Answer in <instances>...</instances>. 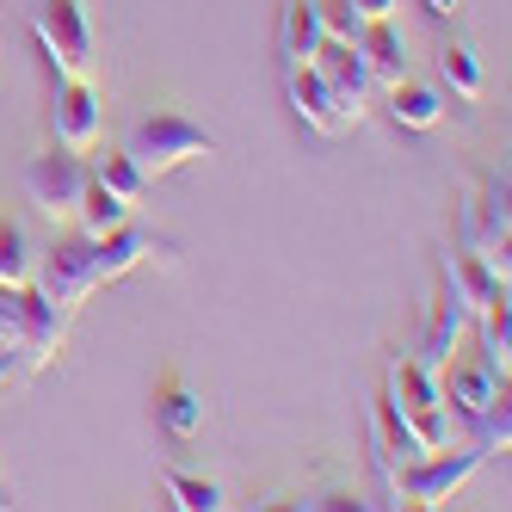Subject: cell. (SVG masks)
Masks as SVG:
<instances>
[{
	"instance_id": "6da1fadb",
	"label": "cell",
	"mask_w": 512,
	"mask_h": 512,
	"mask_svg": "<svg viewBox=\"0 0 512 512\" xmlns=\"http://www.w3.org/2000/svg\"><path fill=\"white\" fill-rule=\"evenodd\" d=\"M149 253H155V235H142V229H130V223L112 229V235H81V229H75V235L50 241V253H38V272H31V284H38L62 315H75L99 284L136 272Z\"/></svg>"
},
{
	"instance_id": "7a4b0ae2",
	"label": "cell",
	"mask_w": 512,
	"mask_h": 512,
	"mask_svg": "<svg viewBox=\"0 0 512 512\" xmlns=\"http://www.w3.org/2000/svg\"><path fill=\"white\" fill-rule=\"evenodd\" d=\"M62 327L68 315L38 284H0V346H13L25 364H50L62 346Z\"/></svg>"
},
{
	"instance_id": "3957f363",
	"label": "cell",
	"mask_w": 512,
	"mask_h": 512,
	"mask_svg": "<svg viewBox=\"0 0 512 512\" xmlns=\"http://www.w3.org/2000/svg\"><path fill=\"white\" fill-rule=\"evenodd\" d=\"M124 155L155 179V173H173V167H186V161L216 155V142H210V130L192 124L186 112H149V118H136V124H130Z\"/></svg>"
},
{
	"instance_id": "277c9868",
	"label": "cell",
	"mask_w": 512,
	"mask_h": 512,
	"mask_svg": "<svg viewBox=\"0 0 512 512\" xmlns=\"http://www.w3.org/2000/svg\"><path fill=\"white\" fill-rule=\"evenodd\" d=\"M482 463H488V451L475 445V438H469V445H445V451H420L414 463L395 469L389 494H395V506L401 500H408V506H445Z\"/></svg>"
},
{
	"instance_id": "5b68a950",
	"label": "cell",
	"mask_w": 512,
	"mask_h": 512,
	"mask_svg": "<svg viewBox=\"0 0 512 512\" xmlns=\"http://www.w3.org/2000/svg\"><path fill=\"white\" fill-rule=\"evenodd\" d=\"M31 25H38V44H44L56 75H93L87 0H38V7H31Z\"/></svg>"
},
{
	"instance_id": "8992f818",
	"label": "cell",
	"mask_w": 512,
	"mask_h": 512,
	"mask_svg": "<svg viewBox=\"0 0 512 512\" xmlns=\"http://www.w3.org/2000/svg\"><path fill=\"white\" fill-rule=\"evenodd\" d=\"M25 192H31V204H38L44 216H56V223H75V204H81V192H87V155H75V149H44V155H31V167H25Z\"/></svg>"
},
{
	"instance_id": "52a82bcc",
	"label": "cell",
	"mask_w": 512,
	"mask_h": 512,
	"mask_svg": "<svg viewBox=\"0 0 512 512\" xmlns=\"http://www.w3.org/2000/svg\"><path fill=\"white\" fill-rule=\"evenodd\" d=\"M50 130H56L62 149H75V155H93V149H99V136H105V105H99V93H93L87 75H62V81H56Z\"/></svg>"
},
{
	"instance_id": "ba28073f",
	"label": "cell",
	"mask_w": 512,
	"mask_h": 512,
	"mask_svg": "<svg viewBox=\"0 0 512 512\" xmlns=\"http://www.w3.org/2000/svg\"><path fill=\"white\" fill-rule=\"evenodd\" d=\"M315 62V75L334 87V105H340V118L346 124H358L364 112H371V68H364V56H358V44L352 38H321V50L309 56Z\"/></svg>"
},
{
	"instance_id": "9c48e42d",
	"label": "cell",
	"mask_w": 512,
	"mask_h": 512,
	"mask_svg": "<svg viewBox=\"0 0 512 512\" xmlns=\"http://www.w3.org/2000/svg\"><path fill=\"white\" fill-rule=\"evenodd\" d=\"M500 389H506V377L494 371L482 352H451L445 364H438V395H445V408L463 414L469 426L488 414V401H494Z\"/></svg>"
},
{
	"instance_id": "30bf717a",
	"label": "cell",
	"mask_w": 512,
	"mask_h": 512,
	"mask_svg": "<svg viewBox=\"0 0 512 512\" xmlns=\"http://www.w3.org/2000/svg\"><path fill=\"white\" fill-rule=\"evenodd\" d=\"M463 235L475 253H494L506 266V235H512V210H506V173H488L482 192L463 204Z\"/></svg>"
},
{
	"instance_id": "8fae6325",
	"label": "cell",
	"mask_w": 512,
	"mask_h": 512,
	"mask_svg": "<svg viewBox=\"0 0 512 512\" xmlns=\"http://www.w3.org/2000/svg\"><path fill=\"white\" fill-rule=\"evenodd\" d=\"M352 44H358V56H364V68H371L377 87L414 75V62H408V31H401L395 19H364Z\"/></svg>"
},
{
	"instance_id": "7c38bea8",
	"label": "cell",
	"mask_w": 512,
	"mask_h": 512,
	"mask_svg": "<svg viewBox=\"0 0 512 512\" xmlns=\"http://www.w3.org/2000/svg\"><path fill=\"white\" fill-rule=\"evenodd\" d=\"M290 105H297V118H303L315 136H340V130H346L340 105H334V87L315 75V62H290Z\"/></svg>"
},
{
	"instance_id": "4fadbf2b",
	"label": "cell",
	"mask_w": 512,
	"mask_h": 512,
	"mask_svg": "<svg viewBox=\"0 0 512 512\" xmlns=\"http://www.w3.org/2000/svg\"><path fill=\"white\" fill-rule=\"evenodd\" d=\"M463 327H469V303L457 297V284L451 278H438V303H432V321H426V346H420V358L432 364H445L457 346H463Z\"/></svg>"
},
{
	"instance_id": "5bb4252c",
	"label": "cell",
	"mask_w": 512,
	"mask_h": 512,
	"mask_svg": "<svg viewBox=\"0 0 512 512\" xmlns=\"http://www.w3.org/2000/svg\"><path fill=\"white\" fill-rule=\"evenodd\" d=\"M445 278L457 284V297L469 303V315L482 309V303H494L500 290H506V266L494 260V253H475V247L451 253V260H445Z\"/></svg>"
},
{
	"instance_id": "9a60e30c",
	"label": "cell",
	"mask_w": 512,
	"mask_h": 512,
	"mask_svg": "<svg viewBox=\"0 0 512 512\" xmlns=\"http://www.w3.org/2000/svg\"><path fill=\"white\" fill-rule=\"evenodd\" d=\"M371 420H377V463H383V475L395 482V469L420 457V438H414L408 414L395 408V395H389V389H377V401H371Z\"/></svg>"
},
{
	"instance_id": "2e32d148",
	"label": "cell",
	"mask_w": 512,
	"mask_h": 512,
	"mask_svg": "<svg viewBox=\"0 0 512 512\" xmlns=\"http://www.w3.org/2000/svg\"><path fill=\"white\" fill-rule=\"evenodd\" d=\"M445 93H438L432 81H414V75H401V81H389V118L401 124V130H438L445 124Z\"/></svg>"
},
{
	"instance_id": "e0dca14e",
	"label": "cell",
	"mask_w": 512,
	"mask_h": 512,
	"mask_svg": "<svg viewBox=\"0 0 512 512\" xmlns=\"http://www.w3.org/2000/svg\"><path fill=\"white\" fill-rule=\"evenodd\" d=\"M383 389L395 395V408L408 414V420H414V414H426V408H445V395H438V371H432L426 358H395Z\"/></svg>"
},
{
	"instance_id": "ac0fdd59",
	"label": "cell",
	"mask_w": 512,
	"mask_h": 512,
	"mask_svg": "<svg viewBox=\"0 0 512 512\" xmlns=\"http://www.w3.org/2000/svg\"><path fill=\"white\" fill-rule=\"evenodd\" d=\"M161 426H167V438H179V445H192V438L204 432V401H198V389L179 377V371H167V383H161Z\"/></svg>"
},
{
	"instance_id": "d6986e66",
	"label": "cell",
	"mask_w": 512,
	"mask_h": 512,
	"mask_svg": "<svg viewBox=\"0 0 512 512\" xmlns=\"http://www.w3.org/2000/svg\"><path fill=\"white\" fill-rule=\"evenodd\" d=\"M438 81H445L457 99H482L488 93V68H482V56H475L469 38H445V44H438Z\"/></svg>"
},
{
	"instance_id": "ffe728a7",
	"label": "cell",
	"mask_w": 512,
	"mask_h": 512,
	"mask_svg": "<svg viewBox=\"0 0 512 512\" xmlns=\"http://www.w3.org/2000/svg\"><path fill=\"white\" fill-rule=\"evenodd\" d=\"M327 38V25H321V7L315 0H290L284 7V25H278V44H284V62H309Z\"/></svg>"
},
{
	"instance_id": "44dd1931",
	"label": "cell",
	"mask_w": 512,
	"mask_h": 512,
	"mask_svg": "<svg viewBox=\"0 0 512 512\" xmlns=\"http://www.w3.org/2000/svg\"><path fill=\"white\" fill-rule=\"evenodd\" d=\"M130 223V204L118 198V192H105L99 179L87 173V192H81V204H75V229L81 235H112V229H124Z\"/></svg>"
},
{
	"instance_id": "7402d4cb",
	"label": "cell",
	"mask_w": 512,
	"mask_h": 512,
	"mask_svg": "<svg viewBox=\"0 0 512 512\" xmlns=\"http://www.w3.org/2000/svg\"><path fill=\"white\" fill-rule=\"evenodd\" d=\"M475 321H482V358L506 377V364H512V303H506V290H500L494 303L475 309Z\"/></svg>"
},
{
	"instance_id": "603a6c76",
	"label": "cell",
	"mask_w": 512,
	"mask_h": 512,
	"mask_svg": "<svg viewBox=\"0 0 512 512\" xmlns=\"http://www.w3.org/2000/svg\"><path fill=\"white\" fill-rule=\"evenodd\" d=\"M87 173L99 179V186H105V192H118L124 204H136L142 192H149V173H142V167H136V161H130L124 149H105L99 161H87Z\"/></svg>"
},
{
	"instance_id": "cb8c5ba5",
	"label": "cell",
	"mask_w": 512,
	"mask_h": 512,
	"mask_svg": "<svg viewBox=\"0 0 512 512\" xmlns=\"http://www.w3.org/2000/svg\"><path fill=\"white\" fill-rule=\"evenodd\" d=\"M161 488L179 512H216L223 506V488H216L210 475H192V469H161Z\"/></svg>"
},
{
	"instance_id": "d4e9b609",
	"label": "cell",
	"mask_w": 512,
	"mask_h": 512,
	"mask_svg": "<svg viewBox=\"0 0 512 512\" xmlns=\"http://www.w3.org/2000/svg\"><path fill=\"white\" fill-rule=\"evenodd\" d=\"M31 272H38V253H31L25 223L0 216V284H31Z\"/></svg>"
},
{
	"instance_id": "484cf974",
	"label": "cell",
	"mask_w": 512,
	"mask_h": 512,
	"mask_svg": "<svg viewBox=\"0 0 512 512\" xmlns=\"http://www.w3.org/2000/svg\"><path fill=\"white\" fill-rule=\"evenodd\" d=\"M475 445H482L488 457L512 445V408H506V389H500V395L488 401V414H482V420H475Z\"/></svg>"
},
{
	"instance_id": "4316f807",
	"label": "cell",
	"mask_w": 512,
	"mask_h": 512,
	"mask_svg": "<svg viewBox=\"0 0 512 512\" xmlns=\"http://www.w3.org/2000/svg\"><path fill=\"white\" fill-rule=\"evenodd\" d=\"M315 7H321V25H327V38H358V7H352V0H315Z\"/></svg>"
},
{
	"instance_id": "83f0119b",
	"label": "cell",
	"mask_w": 512,
	"mask_h": 512,
	"mask_svg": "<svg viewBox=\"0 0 512 512\" xmlns=\"http://www.w3.org/2000/svg\"><path fill=\"white\" fill-rule=\"evenodd\" d=\"M352 7H358V19H395L401 0H352Z\"/></svg>"
},
{
	"instance_id": "f1b7e54d",
	"label": "cell",
	"mask_w": 512,
	"mask_h": 512,
	"mask_svg": "<svg viewBox=\"0 0 512 512\" xmlns=\"http://www.w3.org/2000/svg\"><path fill=\"white\" fill-rule=\"evenodd\" d=\"M420 7H426V13H438V19H451V13L463 7V0H420Z\"/></svg>"
},
{
	"instance_id": "f546056e",
	"label": "cell",
	"mask_w": 512,
	"mask_h": 512,
	"mask_svg": "<svg viewBox=\"0 0 512 512\" xmlns=\"http://www.w3.org/2000/svg\"><path fill=\"white\" fill-rule=\"evenodd\" d=\"M13 364H19V352H13V346H0V383L13 377Z\"/></svg>"
}]
</instances>
